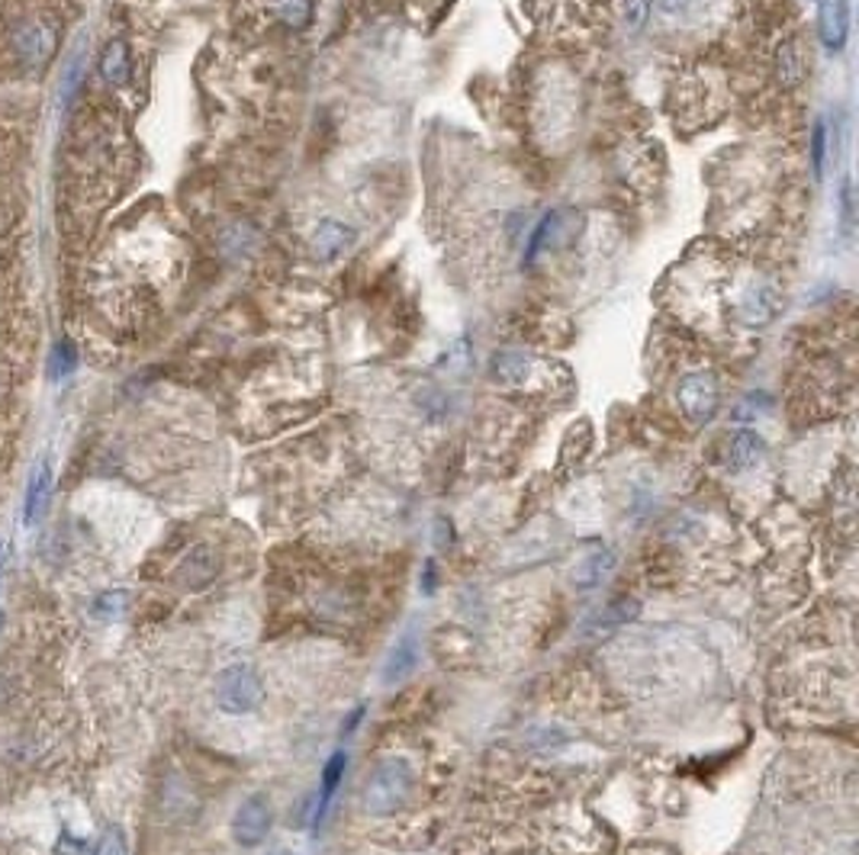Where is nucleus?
Segmentation results:
<instances>
[{"instance_id": "aec40b11", "label": "nucleus", "mask_w": 859, "mask_h": 855, "mask_svg": "<svg viewBox=\"0 0 859 855\" xmlns=\"http://www.w3.org/2000/svg\"><path fill=\"white\" fill-rule=\"evenodd\" d=\"M74 370H77V348L72 342H59L52 348V357H49V376L52 380H65V376H72Z\"/></svg>"}, {"instance_id": "b1692460", "label": "nucleus", "mask_w": 859, "mask_h": 855, "mask_svg": "<svg viewBox=\"0 0 859 855\" xmlns=\"http://www.w3.org/2000/svg\"><path fill=\"white\" fill-rule=\"evenodd\" d=\"M130 850H126V840H123V833L116 830V827H110L103 837H100V843H97V850H94V855H126Z\"/></svg>"}, {"instance_id": "f257e3e1", "label": "nucleus", "mask_w": 859, "mask_h": 855, "mask_svg": "<svg viewBox=\"0 0 859 855\" xmlns=\"http://www.w3.org/2000/svg\"><path fill=\"white\" fill-rule=\"evenodd\" d=\"M413 769L406 759H383L364 784V810L373 817L396 814L413 794Z\"/></svg>"}, {"instance_id": "423d86ee", "label": "nucleus", "mask_w": 859, "mask_h": 855, "mask_svg": "<svg viewBox=\"0 0 859 855\" xmlns=\"http://www.w3.org/2000/svg\"><path fill=\"white\" fill-rule=\"evenodd\" d=\"M780 309H783V296L770 284H757L740 296L737 319L747 329H763V325H770L780 315Z\"/></svg>"}, {"instance_id": "dca6fc26", "label": "nucleus", "mask_w": 859, "mask_h": 855, "mask_svg": "<svg viewBox=\"0 0 859 855\" xmlns=\"http://www.w3.org/2000/svg\"><path fill=\"white\" fill-rule=\"evenodd\" d=\"M564 210H551L548 215H541V222L535 225L531 238H528V248H525V268H531L538 261V255L551 245H557V235L564 232Z\"/></svg>"}, {"instance_id": "20e7f679", "label": "nucleus", "mask_w": 859, "mask_h": 855, "mask_svg": "<svg viewBox=\"0 0 859 855\" xmlns=\"http://www.w3.org/2000/svg\"><path fill=\"white\" fill-rule=\"evenodd\" d=\"M676 402L683 409V416L692 422V425H709L717 416V406H721V389H717V380L705 370H696V373H686L676 386Z\"/></svg>"}, {"instance_id": "bb28decb", "label": "nucleus", "mask_w": 859, "mask_h": 855, "mask_svg": "<svg viewBox=\"0 0 859 855\" xmlns=\"http://www.w3.org/2000/svg\"><path fill=\"white\" fill-rule=\"evenodd\" d=\"M689 3H692V0H660V10L670 13V16H676V13H686Z\"/></svg>"}, {"instance_id": "c85d7f7f", "label": "nucleus", "mask_w": 859, "mask_h": 855, "mask_svg": "<svg viewBox=\"0 0 859 855\" xmlns=\"http://www.w3.org/2000/svg\"><path fill=\"white\" fill-rule=\"evenodd\" d=\"M364 714H367V708H364V705L352 711V717H348V723H345V733H355V730H358V723H360V720H364Z\"/></svg>"}, {"instance_id": "ddd939ff", "label": "nucleus", "mask_w": 859, "mask_h": 855, "mask_svg": "<svg viewBox=\"0 0 859 855\" xmlns=\"http://www.w3.org/2000/svg\"><path fill=\"white\" fill-rule=\"evenodd\" d=\"M216 572H219V557H216L210 547H194L184 560H181V567H177V579H181V585L184 588H204V585H210L216 579Z\"/></svg>"}, {"instance_id": "f03ea898", "label": "nucleus", "mask_w": 859, "mask_h": 855, "mask_svg": "<svg viewBox=\"0 0 859 855\" xmlns=\"http://www.w3.org/2000/svg\"><path fill=\"white\" fill-rule=\"evenodd\" d=\"M265 702V682L255 666L232 662L216 679V708L225 714H251Z\"/></svg>"}, {"instance_id": "cd10ccee", "label": "nucleus", "mask_w": 859, "mask_h": 855, "mask_svg": "<svg viewBox=\"0 0 859 855\" xmlns=\"http://www.w3.org/2000/svg\"><path fill=\"white\" fill-rule=\"evenodd\" d=\"M840 197H844V219L850 222V215H854V187H850V181H844Z\"/></svg>"}, {"instance_id": "9b49d317", "label": "nucleus", "mask_w": 859, "mask_h": 855, "mask_svg": "<svg viewBox=\"0 0 859 855\" xmlns=\"http://www.w3.org/2000/svg\"><path fill=\"white\" fill-rule=\"evenodd\" d=\"M52 486H56V473H52V460L42 457L33 467L29 486H26V499H23V524H39V518L46 515L49 499H52Z\"/></svg>"}, {"instance_id": "1a4fd4ad", "label": "nucleus", "mask_w": 859, "mask_h": 855, "mask_svg": "<svg viewBox=\"0 0 859 855\" xmlns=\"http://www.w3.org/2000/svg\"><path fill=\"white\" fill-rule=\"evenodd\" d=\"M355 245H358V232L348 222H342V219H322L316 225V232H312V248L326 261H335V258L348 255Z\"/></svg>"}, {"instance_id": "2f4dec72", "label": "nucleus", "mask_w": 859, "mask_h": 855, "mask_svg": "<svg viewBox=\"0 0 859 855\" xmlns=\"http://www.w3.org/2000/svg\"><path fill=\"white\" fill-rule=\"evenodd\" d=\"M0 560H3V550H0Z\"/></svg>"}, {"instance_id": "4be33fe9", "label": "nucleus", "mask_w": 859, "mask_h": 855, "mask_svg": "<svg viewBox=\"0 0 859 855\" xmlns=\"http://www.w3.org/2000/svg\"><path fill=\"white\" fill-rule=\"evenodd\" d=\"M824 154H827V123L818 120L814 129H811V164H814L818 177L824 174Z\"/></svg>"}, {"instance_id": "4468645a", "label": "nucleus", "mask_w": 859, "mask_h": 855, "mask_svg": "<svg viewBox=\"0 0 859 855\" xmlns=\"http://www.w3.org/2000/svg\"><path fill=\"white\" fill-rule=\"evenodd\" d=\"M100 77L110 87H126L133 77V59H130V46L123 39H113L103 55H100Z\"/></svg>"}, {"instance_id": "c756f323", "label": "nucleus", "mask_w": 859, "mask_h": 855, "mask_svg": "<svg viewBox=\"0 0 859 855\" xmlns=\"http://www.w3.org/2000/svg\"><path fill=\"white\" fill-rule=\"evenodd\" d=\"M422 592H434V563H426V579H422Z\"/></svg>"}, {"instance_id": "f8f14e48", "label": "nucleus", "mask_w": 859, "mask_h": 855, "mask_svg": "<svg viewBox=\"0 0 859 855\" xmlns=\"http://www.w3.org/2000/svg\"><path fill=\"white\" fill-rule=\"evenodd\" d=\"M763 450H766L763 437H760L757 431H750V428H740V431L731 434V441H727V447H724V467H727L731 473H744V470H750V467L760 463Z\"/></svg>"}, {"instance_id": "393cba45", "label": "nucleus", "mask_w": 859, "mask_h": 855, "mask_svg": "<svg viewBox=\"0 0 859 855\" xmlns=\"http://www.w3.org/2000/svg\"><path fill=\"white\" fill-rule=\"evenodd\" d=\"M81 80H84V59H72V65H69V72H65V84H62V100H65V103H72V97L77 94Z\"/></svg>"}, {"instance_id": "9d476101", "label": "nucleus", "mask_w": 859, "mask_h": 855, "mask_svg": "<svg viewBox=\"0 0 859 855\" xmlns=\"http://www.w3.org/2000/svg\"><path fill=\"white\" fill-rule=\"evenodd\" d=\"M818 33L827 52H840L850 36V7L847 0H821L818 7Z\"/></svg>"}, {"instance_id": "0eeeda50", "label": "nucleus", "mask_w": 859, "mask_h": 855, "mask_svg": "<svg viewBox=\"0 0 859 855\" xmlns=\"http://www.w3.org/2000/svg\"><path fill=\"white\" fill-rule=\"evenodd\" d=\"M641 615V602L638 598H615L605 608H599L596 615L586 618L582 624V637H609L615 631H622L625 624H631Z\"/></svg>"}, {"instance_id": "a211bd4d", "label": "nucleus", "mask_w": 859, "mask_h": 855, "mask_svg": "<svg viewBox=\"0 0 859 855\" xmlns=\"http://www.w3.org/2000/svg\"><path fill=\"white\" fill-rule=\"evenodd\" d=\"M345 769H348V756H345V753H335V756L326 763V769H322V797H319V810H316V817H312V830H319V823H322V817H326V807H329V797L335 794L339 782L345 779Z\"/></svg>"}, {"instance_id": "2eb2a0df", "label": "nucleus", "mask_w": 859, "mask_h": 855, "mask_svg": "<svg viewBox=\"0 0 859 855\" xmlns=\"http://www.w3.org/2000/svg\"><path fill=\"white\" fill-rule=\"evenodd\" d=\"M615 570V554L609 547H596L573 567V585L576 588H596L609 572Z\"/></svg>"}, {"instance_id": "39448f33", "label": "nucleus", "mask_w": 859, "mask_h": 855, "mask_svg": "<svg viewBox=\"0 0 859 855\" xmlns=\"http://www.w3.org/2000/svg\"><path fill=\"white\" fill-rule=\"evenodd\" d=\"M271 823H274L271 801L265 794H251L238 804V810L232 817V840L245 850H255L268 840Z\"/></svg>"}, {"instance_id": "f3484780", "label": "nucleus", "mask_w": 859, "mask_h": 855, "mask_svg": "<svg viewBox=\"0 0 859 855\" xmlns=\"http://www.w3.org/2000/svg\"><path fill=\"white\" fill-rule=\"evenodd\" d=\"M776 77L786 90L805 80V55H801V46L795 39H783L776 49Z\"/></svg>"}, {"instance_id": "7c9ffc66", "label": "nucleus", "mask_w": 859, "mask_h": 855, "mask_svg": "<svg viewBox=\"0 0 859 855\" xmlns=\"http://www.w3.org/2000/svg\"><path fill=\"white\" fill-rule=\"evenodd\" d=\"M0 624H3V611H0Z\"/></svg>"}, {"instance_id": "a878e982", "label": "nucleus", "mask_w": 859, "mask_h": 855, "mask_svg": "<svg viewBox=\"0 0 859 855\" xmlns=\"http://www.w3.org/2000/svg\"><path fill=\"white\" fill-rule=\"evenodd\" d=\"M123 608V592H110V595H100V602L94 605V615H103V618H116Z\"/></svg>"}, {"instance_id": "6ab92c4d", "label": "nucleus", "mask_w": 859, "mask_h": 855, "mask_svg": "<svg viewBox=\"0 0 859 855\" xmlns=\"http://www.w3.org/2000/svg\"><path fill=\"white\" fill-rule=\"evenodd\" d=\"M493 373L496 380H502L505 386H521L525 376H528V357L521 351H502L493 360Z\"/></svg>"}, {"instance_id": "5701e85b", "label": "nucleus", "mask_w": 859, "mask_h": 855, "mask_svg": "<svg viewBox=\"0 0 859 855\" xmlns=\"http://www.w3.org/2000/svg\"><path fill=\"white\" fill-rule=\"evenodd\" d=\"M650 16V0H625V26L631 33H641Z\"/></svg>"}, {"instance_id": "412c9836", "label": "nucleus", "mask_w": 859, "mask_h": 855, "mask_svg": "<svg viewBox=\"0 0 859 855\" xmlns=\"http://www.w3.org/2000/svg\"><path fill=\"white\" fill-rule=\"evenodd\" d=\"M274 10H278V16L284 20L286 26H296V29H303L312 20V3L309 0H274Z\"/></svg>"}, {"instance_id": "7ed1b4c3", "label": "nucleus", "mask_w": 859, "mask_h": 855, "mask_svg": "<svg viewBox=\"0 0 859 855\" xmlns=\"http://www.w3.org/2000/svg\"><path fill=\"white\" fill-rule=\"evenodd\" d=\"M56 26H49V20L42 16H23V20H13L10 23V33H7V42H10V52L26 65V69H42L52 52H56Z\"/></svg>"}, {"instance_id": "6e6552de", "label": "nucleus", "mask_w": 859, "mask_h": 855, "mask_svg": "<svg viewBox=\"0 0 859 855\" xmlns=\"http://www.w3.org/2000/svg\"><path fill=\"white\" fill-rule=\"evenodd\" d=\"M419 659H422V643H419V637L409 631V634H403L400 641L393 643V649H390V656L383 659V685L386 689H393V685H400V682H406L413 672H416V666H419Z\"/></svg>"}]
</instances>
